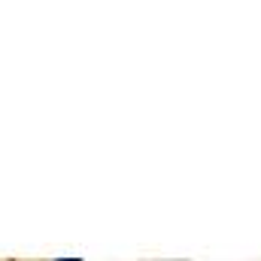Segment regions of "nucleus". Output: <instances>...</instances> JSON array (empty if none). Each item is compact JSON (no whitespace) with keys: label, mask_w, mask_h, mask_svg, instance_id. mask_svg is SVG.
Listing matches in <instances>:
<instances>
[{"label":"nucleus","mask_w":261,"mask_h":261,"mask_svg":"<svg viewBox=\"0 0 261 261\" xmlns=\"http://www.w3.org/2000/svg\"><path fill=\"white\" fill-rule=\"evenodd\" d=\"M58 261H79V258H58Z\"/></svg>","instance_id":"f257e3e1"}]
</instances>
